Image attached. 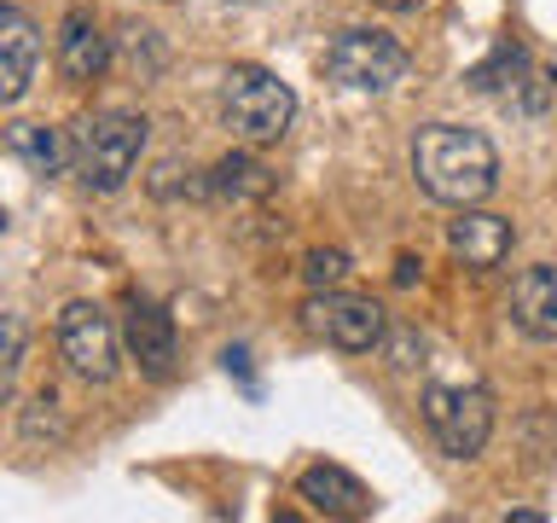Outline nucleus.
<instances>
[{
  "instance_id": "obj_1",
  "label": "nucleus",
  "mask_w": 557,
  "mask_h": 523,
  "mask_svg": "<svg viewBox=\"0 0 557 523\" xmlns=\"http://www.w3.org/2000/svg\"><path fill=\"white\" fill-rule=\"evenodd\" d=\"M412 174L435 204L465 209V204H482L487 192L499 186V151L482 129L430 122V129H418V139H412Z\"/></svg>"
},
{
  "instance_id": "obj_2",
  "label": "nucleus",
  "mask_w": 557,
  "mask_h": 523,
  "mask_svg": "<svg viewBox=\"0 0 557 523\" xmlns=\"http://www.w3.org/2000/svg\"><path fill=\"white\" fill-rule=\"evenodd\" d=\"M221 122L244 146H273L296 122V94L261 64H233L221 76Z\"/></svg>"
},
{
  "instance_id": "obj_3",
  "label": "nucleus",
  "mask_w": 557,
  "mask_h": 523,
  "mask_svg": "<svg viewBox=\"0 0 557 523\" xmlns=\"http://www.w3.org/2000/svg\"><path fill=\"white\" fill-rule=\"evenodd\" d=\"M146 129L151 122L146 117H134V111H99V117H87L82 129H76V174H82V186H94V192H122L128 186V174L139 169V151H146Z\"/></svg>"
},
{
  "instance_id": "obj_4",
  "label": "nucleus",
  "mask_w": 557,
  "mask_h": 523,
  "mask_svg": "<svg viewBox=\"0 0 557 523\" xmlns=\"http://www.w3.org/2000/svg\"><path fill=\"white\" fill-rule=\"evenodd\" d=\"M407 47L389 29H337L325 47V76L348 94H389L407 76Z\"/></svg>"
},
{
  "instance_id": "obj_5",
  "label": "nucleus",
  "mask_w": 557,
  "mask_h": 523,
  "mask_svg": "<svg viewBox=\"0 0 557 523\" xmlns=\"http://www.w3.org/2000/svg\"><path fill=\"white\" fill-rule=\"evenodd\" d=\"M424 425L453 460H476L494 436V396L482 384H430L424 390Z\"/></svg>"
},
{
  "instance_id": "obj_6",
  "label": "nucleus",
  "mask_w": 557,
  "mask_h": 523,
  "mask_svg": "<svg viewBox=\"0 0 557 523\" xmlns=\"http://www.w3.org/2000/svg\"><path fill=\"white\" fill-rule=\"evenodd\" d=\"M59 355L76 378L87 384H111L122 366V331L104 320L99 303H64L59 314Z\"/></svg>"
},
{
  "instance_id": "obj_7",
  "label": "nucleus",
  "mask_w": 557,
  "mask_h": 523,
  "mask_svg": "<svg viewBox=\"0 0 557 523\" xmlns=\"http://www.w3.org/2000/svg\"><path fill=\"white\" fill-rule=\"evenodd\" d=\"M302 320L313 338H325L343 355H372L383 343V331H389V320H383V308L372 296H348V291H313Z\"/></svg>"
},
{
  "instance_id": "obj_8",
  "label": "nucleus",
  "mask_w": 557,
  "mask_h": 523,
  "mask_svg": "<svg viewBox=\"0 0 557 523\" xmlns=\"http://www.w3.org/2000/svg\"><path fill=\"white\" fill-rule=\"evenodd\" d=\"M122 349H128V361H134L151 384H169V378H174V361H181V343H174L169 308L134 303L128 320H122Z\"/></svg>"
},
{
  "instance_id": "obj_9",
  "label": "nucleus",
  "mask_w": 557,
  "mask_h": 523,
  "mask_svg": "<svg viewBox=\"0 0 557 523\" xmlns=\"http://www.w3.org/2000/svg\"><path fill=\"white\" fill-rule=\"evenodd\" d=\"M511 244H517V227L494 216V209H476V204H465V209H453V221H447V251L465 262V268H499L505 256H511Z\"/></svg>"
},
{
  "instance_id": "obj_10",
  "label": "nucleus",
  "mask_w": 557,
  "mask_h": 523,
  "mask_svg": "<svg viewBox=\"0 0 557 523\" xmlns=\"http://www.w3.org/2000/svg\"><path fill=\"white\" fill-rule=\"evenodd\" d=\"M511 326L534 343H557V262H534L511 279Z\"/></svg>"
},
{
  "instance_id": "obj_11",
  "label": "nucleus",
  "mask_w": 557,
  "mask_h": 523,
  "mask_svg": "<svg viewBox=\"0 0 557 523\" xmlns=\"http://www.w3.org/2000/svg\"><path fill=\"white\" fill-rule=\"evenodd\" d=\"M35 59H41V29L29 12L0 7V105H17L35 82Z\"/></svg>"
},
{
  "instance_id": "obj_12",
  "label": "nucleus",
  "mask_w": 557,
  "mask_h": 523,
  "mask_svg": "<svg viewBox=\"0 0 557 523\" xmlns=\"http://www.w3.org/2000/svg\"><path fill=\"white\" fill-rule=\"evenodd\" d=\"M296 495H302L320 518H372L377 512L372 488L343 465H308L302 477H296Z\"/></svg>"
},
{
  "instance_id": "obj_13",
  "label": "nucleus",
  "mask_w": 557,
  "mask_h": 523,
  "mask_svg": "<svg viewBox=\"0 0 557 523\" xmlns=\"http://www.w3.org/2000/svg\"><path fill=\"white\" fill-rule=\"evenodd\" d=\"M59 70L70 82H99L111 70V35L99 29V17L87 7H70L59 24Z\"/></svg>"
},
{
  "instance_id": "obj_14",
  "label": "nucleus",
  "mask_w": 557,
  "mask_h": 523,
  "mask_svg": "<svg viewBox=\"0 0 557 523\" xmlns=\"http://www.w3.org/2000/svg\"><path fill=\"white\" fill-rule=\"evenodd\" d=\"M209 198L221 204H261L273 198V174L268 163H256L250 151H226L215 169H209Z\"/></svg>"
},
{
  "instance_id": "obj_15",
  "label": "nucleus",
  "mask_w": 557,
  "mask_h": 523,
  "mask_svg": "<svg viewBox=\"0 0 557 523\" xmlns=\"http://www.w3.org/2000/svg\"><path fill=\"white\" fill-rule=\"evenodd\" d=\"M7 151L24 163L29 174H59L70 157V139H64V129H47V122H12L7 129Z\"/></svg>"
},
{
  "instance_id": "obj_16",
  "label": "nucleus",
  "mask_w": 557,
  "mask_h": 523,
  "mask_svg": "<svg viewBox=\"0 0 557 523\" xmlns=\"http://www.w3.org/2000/svg\"><path fill=\"white\" fill-rule=\"evenodd\" d=\"M111 64H122V76H134V82H157L169 64V47L151 24H122V35L111 41Z\"/></svg>"
},
{
  "instance_id": "obj_17",
  "label": "nucleus",
  "mask_w": 557,
  "mask_h": 523,
  "mask_svg": "<svg viewBox=\"0 0 557 523\" xmlns=\"http://www.w3.org/2000/svg\"><path fill=\"white\" fill-rule=\"evenodd\" d=\"M522 76H529V52L505 41V47L494 52V59H487V64H476V70H470L465 82L476 87V94H499V87H517Z\"/></svg>"
},
{
  "instance_id": "obj_18",
  "label": "nucleus",
  "mask_w": 557,
  "mask_h": 523,
  "mask_svg": "<svg viewBox=\"0 0 557 523\" xmlns=\"http://www.w3.org/2000/svg\"><path fill=\"white\" fill-rule=\"evenodd\" d=\"M24 442H52V448L70 442V418L59 413V401H52L47 390L24 408Z\"/></svg>"
},
{
  "instance_id": "obj_19",
  "label": "nucleus",
  "mask_w": 557,
  "mask_h": 523,
  "mask_svg": "<svg viewBox=\"0 0 557 523\" xmlns=\"http://www.w3.org/2000/svg\"><path fill=\"white\" fill-rule=\"evenodd\" d=\"M24 349H29V326L17 320V314H0V401L12 396L17 366H24Z\"/></svg>"
},
{
  "instance_id": "obj_20",
  "label": "nucleus",
  "mask_w": 557,
  "mask_h": 523,
  "mask_svg": "<svg viewBox=\"0 0 557 523\" xmlns=\"http://www.w3.org/2000/svg\"><path fill=\"white\" fill-rule=\"evenodd\" d=\"M302 279H308L313 291H337L343 279H348V256H343V251H308Z\"/></svg>"
},
{
  "instance_id": "obj_21",
  "label": "nucleus",
  "mask_w": 557,
  "mask_h": 523,
  "mask_svg": "<svg viewBox=\"0 0 557 523\" xmlns=\"http://www.w3.org/2000/svg\"><path fill=\"white\" fill-rule=\"evenodd\" d=\"M412 279H418V262H412V256H400V268H395V285H412Z\"/></svg>"
},
{
  "instance_id": "obj_22",
  "label": "nucleus",
  "mask_w": 557,
  "mask_h": 523,
  "mask_svg": "<svg viewBox=\"0 0 557 523\" xmlns=\"http://www.w3.org/2000/svg\"><path fill=\"white\" fill-rule=\"evenodd\" d=\"M372 7H383V12H412L418 0H372Z\"/></svg>"
},
{
  "instance_id": "obj_23",
  "label": "nucleus",
  "mask_w": 557,
  "mask_h": 523,
  "mask_svg": "<svg viewBox=\"0 0 557 523\" xmlns=\"http://www.w3.org/2000/svg\"><path fill=\"white\" fill-rule=\"evenodd\" d=\"M0 233H7V209H0Z\"/></svg>"
},
{
  "instance_id": "obj_24",
  "label": "nucleus",
  "mask_w": 557,
  "mask_h": 523,
  "mask_svg": "<svg viewBox=\"0 0 557 523\" xmlns=\"http://www.w3.org/2000/svg\"><path fill=\"white\" fill-rule=\"evenodd\" d=\"M552 87H557V64H552Z\"/></svg>"
}]
</instances>
